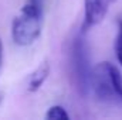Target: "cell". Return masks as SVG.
Listing matches in <instances>:
<instances>
[{
	"label": "cell",
	"mask_w": 122,
	"mask_h": 120,
	"mask_svg": "<svg viewBox=\"0 0 122 120\" xmlns=\"http://www.w3.org/2000/svg\"><path fill=\"white\" fill-rule=\"evenodd\" d=\"M72 65H74V71H75V78H77V83L78 88L82 92H87L91 83V72H90V66H88V58H87V52H85V47L81 38H77L72 47Z\"/></svg>",
	"instance_id": "obj_3"
},
{
	"label": "cell",
	"mask_w": 122,
	"mask_h": 120,
	"mask_svg": "<svg viewBox=\"0 0 122 120\" xmlns=\"http://www.w3.org/2000/svg\"><path fill=\"white\" fill-rule=\"evenodd\" d=\"M44 23L43 9L38 0H27L11 23V38L20 47L34 44L41 35Z\"/></svg>",
	"instance_id": "obj_1"
},
{
	"label": "cell",
	"mask_w": 122,
	"mask_h": 120,
	"mask_svg": "<svg viewBox=\"0 0 122 120\" xmlns=\"http://www.w3.org/2000/svg\"><path fill=\"white\" fill-rule=\"evenodd\" d=\"M91 85L99 100L122 103V75L114 64H97L91 74Z\"/></svg>",
	"instance_id": "obj_2"
},
{
	"label": "cell",
	"mask_w": 122,
	"mask_h": 120,
	"mask_svg": "<svg viewBox=\"0 0 122 120\" xmlns=\"http://www.w3.org/2000/svg\"><path fill=\"white\" fill-rule=\"evenodd\" d=\"M48 75H50V62L44 61L41 65H38V68H36L31 72L30 79H29V85H27L29 92H37L43 86V83L46 82Z\"/></svg>",
	"instance_id": "obj_5"
},
{
	"label": "cell",
	"mask_w": 122,
	"mask_h": 120,
	"mask_svg": "<svg viewBox=\"0 0 122 120\" xmlns=\"http://www.w3.org/2000/svg\"><path fill=\"white\" fill-rule=\"evenodd\" d=\"M3 66V44H1V38H0V71Z\"/></svg>",
	"instance_id": "obj_8"
},
{
	"label": "cell",
	"mask_w": 122,
	"mask_h": 120,
	"mask_svg": "<svg viewBox=\"0 0 122 120\" xmlns=\"http://www.w3.org/2000/svg\"><path fill=\"white\" fill-rule=\"evenodd\" d=\"M115 52H117V60L122 66V21L119 23L117 40H115Z\"/></svg>",
	"instance_id": "obj_7"
},
{
	"label": "cell",
	"mask_w": 122,
	"mask_h": 120,
	"mask_svg": "<svg viewBox=\"0 0 122 120\" xmlns=\"http://www.w3.org/2000/svg\"><path fill=\"white\" fill-rule=\"evenodd\" d=\"M117 0H84V27L91 28L99 24Z\"/></svg>",
	"instance_id": "obj_4"
},
{
	"label": "cell",
	"mask_w": 122,
	"mask_h": 120,
	"mask_svg": "<svg viewBox=\"0 0 122 120\" xmlns=\"http://www.w3.org/2000/svg\"><path fill=\"white\" fill-rule=\"evenodd\" d=\"M46 119H48V120H68L70 116H68V113L65 112V109H64L62 106L54 105V106H51V107L47 110Z\"/></svg>",
	"instance_id": "obj_6"
}]
</instances>
